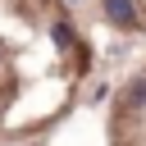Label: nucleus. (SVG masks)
Wrapping results in <instances>:
<instances>
[{"label":"nucleus","mask_w":146,"mask_h":146,"mask_svg":"<svg viewBox=\"0 0 146 146\" xmlns=\"http://www.w3.org/2000/svg\"><path fill=\"white\" fill-rule=\"evenodd\" d=\"M128 100H132V105H141V100H146V78H137V82H132V91H128Z\"/></svg>","instance_id":"f03ea898"},{"label":"nucleus","mask_w":146,"mask_h":146,"mask_svg":"<svg viewBox=\"0 0 146 146\" xmlns=\"http://www.w3.org/2000/svg\"><path fill=\"white\" fill-rule=\"evenodd\" d=\"M55 41H59V46H68V41H73V32H68L64 23H55Z\"/></svg>","instance_id":"7ed1b4c3"},{"label":"nucleus","mask_w":146,"mask_h":146,"mask_svg":"<svg viewBox=\"0 0 146 146\" xmlns=\"http://www.w3.org/2000/svg\"><path fill=\"white\" fill-rule=\"evenodd\" d=\"M105 14L114 27H137V5L132 0H105Z\"/></svg>","instance_id":"f257e3e1"}]
</instances>
